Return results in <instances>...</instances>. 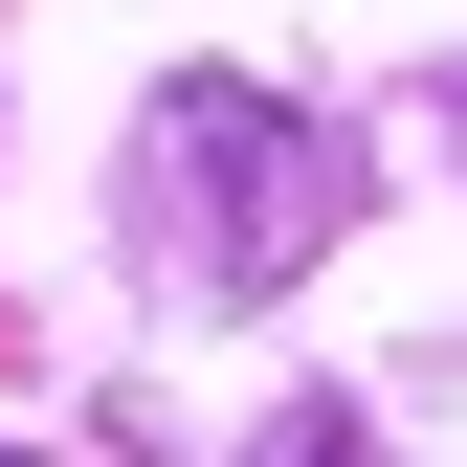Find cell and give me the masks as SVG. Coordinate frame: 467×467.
<instances>
[{"label":"cell","mask_w":467,"mask_h":467,"mask_svg":"<svg viewBox=\"0 0 467 467\" xmlns=\"http://www.w3.org/2000/svg\"><path fill=\"white\" fill-rule=\"evenodd\" d=\"M0 467H23V445H0Z\"/></svg>","instance_id":"3"},{"label":"cell","mask_w":467,"mask_h":467,"mask_svg":"<svg viewBox=\"0 0 467 467\" xmlns=\"http://www.w3.org/2000/svg\"><path fill=\"white\" fill-rule=\"evenodd\" d=\"M245 467H379V423H357V400H289V423H267Z\"/></svg>","instance_id":"2"},{"label":"cell","mask_w":467,"mask_h":467,"mask_svg":"<svg viewBox=\"0 0 467 467\" xmlns=\"http://www.w3.org/2000/svg\"><path fill=\"white\" fill-rule=\"evenodd\" d=\"M156 201H179V245L223 267V289H289V267H312L334 245V201H357V179H334V134H312V111H267V89H156Z\"/></svg>","instance_id":"1"}]
</instances>
